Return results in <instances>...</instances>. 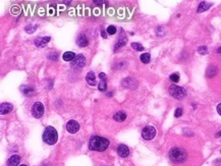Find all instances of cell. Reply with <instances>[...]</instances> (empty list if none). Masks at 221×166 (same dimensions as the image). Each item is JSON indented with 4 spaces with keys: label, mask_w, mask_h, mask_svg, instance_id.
Here are the masks:
<instances>
[{
    "label": "cell",
    "mask_w": 221,
    "mask_h": 166,
    "mask_svg": "<svg viewBox=\"0 0 221 166\" xmlns=\"http://www.w3.org/2000/svg\"><path fill=\"white\" fill-rule=\"evenodd\" d=\"M109 146V141L105 138L93 136L91 137L90 142H89V148L92 151H105Z\"/></svg>",
    "instance_id": "obj_1"
},
{
    "label": "cell",
    "mask_w": 221,
    "mask_h": 166,
    "mask_svg": "<svg viewBox=\"0 0 221 166\" xmlns=\"http://www.w3.org/2000/svg\"><path fill=\"white\" fill-rule=\"evenodd\" d=\"M58 140L57 131L53 126H47L43 134V141L48 145H54Z\"/></svg>",
    "instance_id": "obj_2"
},
{
    "label": "cell",
    "mask_w": 221,
    "mask_h": 166,
    "mask_svg": "<svg viewBox=\"0 0 221 166\" xmlns=\"http://www.w3.org/2000/svg\"><path fill=\"white\" fill-rule=\"evenodd\" d=\"M169 158L175 163H181L186 159V152L181 148H172L169 152Z\"/></svg>",
    "instance_id": "obj_3"
},
{
    "label": "cell",
    "mask_w": 221,
    "mask_h": 166,
    "mask_svg": "<svg viewBox=\"0 0 221 166\" xmlns=\"http://www.w3.org/2000/svg\"><path fill=\"white\" fill-rule=\"evenodd\" d=\"M169 94L171 95L173 98H175V99H183L186 96V90L183 88H181L180 86H176V85H172L170 86L169 88Z\"/></svg>",
    "instance_id": "obj_4"
},
{
    "label": "cell",
    "mask_w": 221,
    "mask_h": 166,
    "mask_svg": "<svg viewBox=\"0 0 221 166\" xmlns=\"http://www.w3.org/2000/svg\"><path fill=\"white\" fill-rule=\"evenodd\" d=\"M155 136H156V129L154 128V126L147 125L142 131V137L147 141L153 140Z\"/></svg>",
    "instance_id": "obj_5"
},
{
    "label": "cell",
    "mask_w": 221,
    "mask_h": 166,
    "mask_svg": "<svg viewBox=\"0 0 221 166\" xmlns=\"http://www.w3.org/2000/svg\"><path fill=\"white\" fill-rule=\"evenodd\" d=\"M44 113V106L41 102H36L32 107V114L35 118H41Z\"/></svg>",
    "instance_id": "obj_6"
},
{
    "label": "cell",
    "mask_w": 221,
    "mask_h": 166,
    "mask_svg": "<svg viewBox=\"0 0 221 166\" xmlns=\"http://www.w3.org/2000/svg\"><path fill=\"white\" fill-rule=\"evenodd\" d=\"M85 63H86V58L84 57L82 54L77 55L74 57V60H72L71 62V66L74 67V68H77V69L82 68V67L85 65Z\"/></svg>",
    "instance_id": "obj_7"
},
{
    "label": "cell",
    "mask_w": 221,
    "mask_h": 166,
    "mask_svg": "<svg viewBox=\"0 0 221 166\" xmlns=\"http://www.w3.org/2000/svg\"><path fill=\"white\" fill-rule=\"evenodd\" d=\"M66 129H68V133L75 134L80 129L79 122H77L75 120H69V121L68 122V125H66Z\"/></svg>",
    "instance_id": "obj_8"
},
{
    "label": "cell",
    "mask_w": 221,
    "mask_h": 166,
    "mask_svg": "<svg viewBox=\"0 0 221 166\" xmlns=\"http://www.w3.org/2000/svg\"><path fill=\"white\" fill-rule=\"evenodd\" d=\"M50 41V37H39L35 40V45L39 48L45 47L46 44Z\"/></svg>",
    "instance_id": "obj_9"
},
{
    "label": "cell",
    "mask_w": 221,
    "mask_h": 166,
    "mask_svg": "<svg viewBox=\"0 0 221 166\" xmlns=\"http://www.w3.org/2000/svg\"><path fill=\"white\" fill-rule=\"evenodd\" d=\"M117 153H118L120 157L125 158V157L130 155V150H128V148L125 145H119L118 148H117Z\"/></svg>",
    "instance_id": "obj_10"
},
{
    "label": "cell",
    "mask_w": 221,
    "mask_h": 166,
    "mask_svg": "<svg viewBox=\"0 0 221 166\" xmlns=\"http://www.w3.org/2000/svg\"><path fill=\"white\" fill-rule=\"evenodd\" d=\"M13 109V106L12 105V104H9V103H2L1 104V107H0V113H1L2 115H4V114H7V113H9L10 111H12Z\"/></svg>",
    "instance_id": "obj_11"
},
{
    "label": "cell",
    "mask_w": 221,
    "mask_h": 166,
    "mask_svg": "<svg viewBox=\"0 0 221 166\" xmlns=\"http://www.w3.org/2000/svg\"><path fill=\"white\" fill-rule=\"evenodd\" d=\"M86 81L87 83L90 86H95L96 85V75L93 71H89L86 75Z\"/></svg>",
    "instance_id": "obj_12"
},
{
    "label": "cell",
    "mask_w": 221,
    "mask_h": 166,
    "mask_svg": "<svg viewBox=\"0 0 221 166\" xmlns=\"http://www.w3.org/2000/svg\"><path fill=\"white\" fill-rule=\"evenodd\" d=\"M77 43H78V45H79L80 47H86V46H88V43H89L88 38L86 37V35H84V34H81V35L79 36V38H78V40H77Z\"/></svg>",
    "instance_id": "obj_13"
},
{
    "label": "cell",
    "mask_w": 221,
    "mask_h": 166,
    "mask_svg": "<svg viewBox=\"0 0 221 166\" xmlns=\"http://www.w3.org/2000/svg\"><path fill=\"white\" fill-rule=\"evenodd\" d=\"M19 161H21V157H19V155H13L8 159L7 166H18Z\"/></svg>",
    "instance_id": "obj_14"
},
{
    "label": "cell",
    "mask_w": 221,
    "mask_h": 166,
    "mask_svg": "<svg viewBox=\"0 0 221 166\" xmlns=\"http://www.w3.org/2000/svg\"><path fill=\"white\" fill-rule=\"evenodd\" d=\"M210 7H211V4H210V3H207V2H201L200 5H199L197 11L199 13L204 12V11H206L207 9H209Z\"/></svg>",
    "instance_id": "obj_15"
},
{
    "label": "cell",
    "mask_w": 221,
    "mask_h": 166,
    "mask_svg": "<svg viewBox=\"0 0 221 166\" xmlns=\"http://www.w3.org/2000/svg\"><path fill=\"white\" fill-rule=\"evenodd\" d=\"M74 57H75L74 53L71 52V51H68L63 54V60L64 61H71H71L74 59Z\"/></svg>",
    "instance_id": "obj_16"
},
{
    "label": "cell",
    "mask_w": 221,
    "mask_h": 166,
    "mask_svg": "<svg viewBox=\"0 0 221 166\" xmlns=\"http://www.w3.org/2000/svg\"><path fill=\"white\" fill-rule=\"evenodd\" d=\"M113 118L116 120V121H124V120H125V118H127V115H125V113H124V112L119 111L114 114Z\"/></svg>",
    "instance_id": "obj_17"
},
{
    "label": "cell",
    "mask_w": 221,
    "mask_h": 166,
    "mask_svg": "<svg viewBox=\"0 0 221 166\" xmlns=\"http://www.w3.org/2000/svg\"><path fill=\"white\" fill-rule=\"evenodd\" d=\"M127 44V38L124 37V33L122 34V36L121 37H119V40L118 42L116 43V46H115V50L117 48H120V47H122V46H124V45Z\"/></svg>",
    "instance_id": "obj_18"
},
{
    "label": "cell",
    "mask_w": 221,
    "mask_h": 166,
    "mask_svg": "<svg viewBox=\"0 0 221 166\" xmlns=\"http://www.w3.org/2000/svg\"><path fill=\"white\" fill-rule=\"evenodd\" d=\"M217 74V68L216 66H210L208 69H207V77L209 78H213L215 75Z\"/></svg>",
    "instance_id": "obj_19"
},
{
    "label": "cell",
    "mask_w": 221,
    "mask_h": 166,
    "mask_svg": "<svg viewBox=\"0 0 221 166\" xmlns=\"http://www.w3.org/2000/svg\"><path fill=\"white\" fill-rule=\"evenodd\" d=\"M150 58H151V55L150 53H143V54L140 56V59H141V61L143 63H149L150 61Z\"/></svg>",
    "instance_id": "obj_20"
},
{
    "label": "cell",
    "mask_w": 221,
    "mask_h": 166,
    "mask_svg": "<svg viewBox=\"0 0 221 166\" xmlns=\"http://www.w3.org/2000/svg\"><path fill=\"white\" fill-rule=\"evenodd\" d=\"M98 89H99V91H101V92H105L106 91V89H107V85H106V81L105 80L100 81Z\"/></svg>",
    "instance_id": "obj_21"
},
{
    "label": "cell",
    "mask_w": 221,
    "mask_h": 166,
    "mask_svg": "<svg viewBox=\"0 0 221 166\" xmlns=\"http://www.w3.org/2000/svg\"><path fill=\"white\" fill-rule=\"evenodd\" d=\"M21 90H23L24 93L26 95H33L35 93L34 89H33V88H29V87H23V88H21Z\"/></svg>",
    "instance_id": "obj_22"
},
{
    "label": "cell",
    "mask_w": 221,
    "mask_h": 166,
    "mask_svg": "<svg viewBox=\"0 0 221 166\" xmlns=\"http://www.w3.org/2000/svg\"><path fill=\"white\" fill-rule=\"evenodd\" d=\"M131 47L135 50H137V51H144V47L139 43H133L131 44Z\"/></svg>",
    "instance_id": "obj_23"
},
{
    "label": "cell",
    "mask_w": 221,
    "mask_h": 166,
    "mask_svg": "<svg viewBox=\"0 0 221 166\" xmlns=\"http://www.w3.org/2000/svg\"><path fill=\"white\" fill-rule=\"evenodd\" d=\"M198 52L200 53V54H202V55H205V54L208 53V49H207L206 46H201V47H199V48H198Z\"/></svg>",
    "instance_id": "obj_24"
},
{
    "label": "cell",
    "mask_w": 221,
    "mask_h": 166,
    "mask_svg": "<svg viewBox=\"0 0 221 166\" xmlns=\"http://www.w3.org/2000/svg\"><path fill=\"white\" fill-rule=\"evenodd\" d=\"M107 33L109 35H114V34L116 33V28L114 26H109L107 28Z\"/></svg>",
    "instance_id": "obj_25"
},
{
    "label": "cell",
    "mask_w": 221,
    "mask_h": 166,
    "mask_svg": "<svg viewBox=\"0 0 221 166\" xmlns=\"http://www.w3.org/2000/svg\"><path fill=\"white\" fill-rule=\"evenodd\" d=\"M170 80H171L173 83H177L180 81V75L178 74H172L170 75Z\"/></svg>",
    "instance_id": "obj_26"
},
{
    "label": "cell",
    "mask_w": 221,
    "mask_h": 166,
    "mask_svg": "<svg viewBox=\"0 0 221 166\" xmlns=\"http://www.w3.org/2000/svg\"><path fill=\"white\" fill-rule=\"evenodd\" d=\"M35 31H36V26H27L26 27V32L27 33L32 34V33H34Z\"/></svg>",
    "instance_id": "obj_27"
},
{
    "label": "cell",
    "mask_w": 221,
    "mask_h": 166,
    "mask_svg": "<svg viewBox=\"0 0 221 166\" xmlns=\"http://www.w3.org/2000/svg\"><path fill=\"white\" fill-rule=\"evenodd\" d=\"M181 114H183V109H181V108H177V109H176L175 113H174L175 117H180V116H181Z\"/></svg>",
    "instance_id": "obj_28"
},
{
    "label": "cell",
    "mask_w": 221,
    "mask_h": 166,
    "mask_svg": "<svg viewBox=\"0 0 221 166\" xmlns=\"http://www.w3.org/2000/svg\"><path fill=\"white\" fill-rule=\"evenodd\" d=\"M57 58H58V54L57 53H55L54 55H49V59H52V60H57Z\"/></svg>",
    "instance_id": "obj_29"
},
{
    "label": "cell",
    "mask_w": 221,
    "mask_h": 166,
    "mask_svg": "<svg viewBox=\"0 0 221 166\" xmlns=\"http://www.w3.org/2000/svg\"><path fill=\"white\" fill-rule=\"evenodd\" d=\"M99 78H101V80H105V81H106V75H105V74H103V72H100Z\"/></svg>",
    "instance_id": "obj_30"
},
{
    "label": "cell",
    "mask_w": 221,
    "mask_h": 166,
    "mask_svg": "<svg viewBox=\"0 0 221 166\" xmlns=\"http://www.w3.org/2000/svg\"><path fill=\"white\" fill-rule=\"evenodd\" d=\"M217 112L219 113V115H221V103L217 106Z\"/></svg>",
    "instance_id": "obj_31"
},
{
    "label": "cell",
    "mask_w": 221,
    "mask_h": 166,
    "mask_svg": "<svg viewBox=\"0 0 221 166\" xmlns=\"http://www.w3.org/2000/svg\"><path fill=\"white\" fill-rule=\"evenodd\" d=\"M101 34H102V37L104 38V39H105V38H107V37H106V34H105V32H103V31H102V33H101Z\"/></svg>",
    "instance_id": "obj_32"
},
{
    "label": "cell",
    "mask_w": 221,
    "mask_h": 166,
    "mask_svg": "<svg viewBox=\"0 0 221 166\" xmlns=\"http://www.w3.org/2000/svg\"><path fill=\"white\" fill-rule=\"evenodd\" d=\"M217 53H219V54L221 55V47H219V48L217 49Z\"/></svg>",
    "instance_id": "obj_33"
},
{
    "label": "cell",
    "mask_w": 221,
    "mask_h": 166,
    "mask_svg": "<svg viewBox=\"0 0 221 166\" xmlns=\"http://www.w3.org/2000/svg\"><path fill=\"white\" fill-rule=\"evenodd\" d=\"M216 136H217V137H221V131H219V133H217Z\"/></svg>",
    "instance_id": "obj_34"
},
{
    "label": "cell",
    "mask_w": 221,
    "mask_h": 166,
    "mask_svg": "<svg viewBox=\"0 0 221 166\" xmlns=\"http://www.w3.org/2000/svg\"><path fill=\"white\" fill-rule=\"evenodd\" d=\"M21 166H27V165H25V164H23V165H21Z\"/></svg>",
    "instance_id": "obj_35"
}]
</instances>
